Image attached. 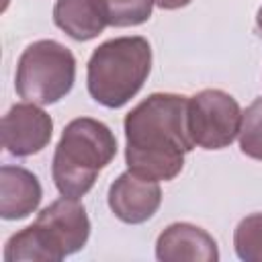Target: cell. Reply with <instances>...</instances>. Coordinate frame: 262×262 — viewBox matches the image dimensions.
<instances>
[{
  "instance_id": "cell-3",
  "label": "cell",
  "mask_w": 262,
  "mask_h": 262,
  "mask_svg": "<svg viewBox=\"0 0 262 262\" xmlns=\"http://www.w3.org/2000/svg\"><path fill=\"white\" fill-rule=\"evenodd\" d=\"M90 237V219L80 199L61 196L43 207L33 225L16 231L4 246L6 262H59L80 252Z\"/></svg>"
},
{
  "instance_id": "cell-5",
  "label": "cell",
  "mask_w": 262,
  "mask_h": 262,
  "mask_svg": "<svg viewBox=\"0 0 262 262\" xmlns=\"http://www.w3.org/2000/svg\"><path fill=\"white\" fill-rule=\"evenodd\" d=\"M76 80L74 53L53 39H39L27 45L16 63V94L39 106L55 104L70 94Z\"/></svg>"
},
{
  "instance_id": "cell-7",
  "label": "cell",
  "mask_w": 262,
  "mask_h": 262,
  "mask_svg": "<svg viewBox=\"0 0 262 262\" xmlns=\"http://www.w3.org/2000/svg\"><path fill=\"white\" fill-rule=\"evenodd\" d=\"M2 147L14 158L43 151L53 135V119L35 102H18L2 117Z\"/></svg>"
},
{
  "instance_id": "cell-11",
  "label": "cell",
  "mask_w": 262,
  "mask_h": 262,
  "mask_svg": "<svg viewBox=\"0 0 262 262\" xmlns=\"http://www.w3.org/2000/svg\"><path fill=\"white\" fill-rule=\"evenodd\" d=\"M53 23L74 41L96 39L111 27L104 0H55Z\"/></svg>"
},
{
  "instance_id": "cell-14",
  "label": "cell",
  "mask_w": 262,
  "mask_h": 262,
  "mask_svg": "<svg viewBox=\"0 0 262 262\" xmlns=\"http://www.w3.org/2000/svg\"><path fill=\"white\" fill-rule=\"evenodd\" d=\"M111 27H137L149 20L154 0H104Z\"/></svg>"
},
{
  "instance_id": "cell-15",
  "label": "cell",
  "mask_w": 262,
  "mask_h": 262,
  "mask_svg": "<svg viewBox=\"0 0 262 262\" xmlns=\"http://www.w3.org/2000/svg\"><path fill=\"white\" fill-rule=\"evenodd\" d=\"M192 0H154V4L162 10H176V8H184L188 6Z\"/></svg>"
},
{
  "instance_id": "cell-8",
  "label": "cell",
  "mask_w": 262,
  "mask_h": 262,
  "mask_svg": "<svg viewBox=\"0 0 262 262\" xmlns=\"http://www.w3.org/2000/svg\"><path fill=\"white\" fill-rule=\"evenodd\" d=\"M106 201L117 219L129 225H139L151 219L160 209L162 188L160 182L127 170L108 186Z\"/></svg>"
},
{
  "instance_id": "cell-16",
  "label": "cell",
  "mask_w": 262,
  "mask_h": 262,
  "mask_svg": "<svg viewBox=\"0 0 262 262\" xmlns=\"http://www.w3.org/2000/svg\"><path fill=\"white\" fill-rule=\"evenodd\" d=\"M256 27H258V31L262 35V6L258 8V14H256Z\"/></svg>"
},
{
  "instance_id": "cell-13",
  "label": "cell",
  "mask_w": 262,
  "mask_h": 262,
  "mask_svg": "<svg viewBox=\"0 0 262 262\" xmlns=\"http://www.w3.org/2000/svg\"><path fill=\"white\" fill-rule=\"evenodd\" d=\"M237 139L244 156L262 162V96L246 106V111H242Z\"/></svg>"
},
{
  "instance_id": "cell-10",
  "label": "cell",
  "mask_w": 262,
  "mask_h": 262,
  "mask_svg": "<svg viewBox=\"0 0 262 262\" xmlns=\"http://www.w3.org/2000/svg\"><path fill=\"white\" fill-rule=\"evenodd\" d=\"M43 199L39 178L23 168L4 164L0 168V217L6 221L25 219L37 211Z\"/></svg>"
},
{
  "instance_id": "cell-9",
  "label": "cell",
  "mask_w": 262,
  "mask_h": 262,
  "mask_svg": "<svg viewBox=\"0 0 262 262\" xmlns=\"http://www.w3.org/2000/svg\"><path fill=\"white\" fill-rule=\"evenodd\" d=\"M156 258L160 262H217L219 248L211 233L203 227L178 221L168 225L156 242Z\"/></svg>"
},
{
  "instance_id": "cell-6",
  "label": "cell",
  "mask_w": 262,
  "mask_h": 262,
  "mask_svg": "<svg viewBox=\"0 0 262 262\" xmlns=\"http://www.w3.org/2000/svg\"><path fill=\"white\" fill-rule=\"evenodd\" d=\"M242 125L237 100L219 88H205L188 98V131L194 145L223 149L233 143Z\"/></svg>"
},
{
  "instance_id": "cell-4",
  "label": "cell",
  "mask_w": 262,
  "mask_h": 262,
  "mask_svg": "<svg viewBox=\"0 0 262 262\" xmlns=\"http://www.w3.org/2000/svg\"><path fill=\"white\" fill-rule=\"evenodd\" d=\"M151 72V45L145 37H115L98 45L86 68L90 96L106 106H125Z\"/></svg>"
},
{
  "instance_id": "cell-12",
  "label": "cell",
  "mask_w": 262,
  "mask_h": 262,
  "mask_svg": "<svg viewBox=\"0 0 262 262\" xmlns=\"http://www.w3.org/2000/svg\"><path fill=\"white\" fill-rule=\"evenodd\" d=\"M233 248L244 262H262V213L246 215L233 231Z\"/></svg>"
},
{
  "instance_id": "cell-2",
  "label": "cell",
  "mask_w": 262,
  "mask_h": 262,
  "mask_svg": "<svg viewBox=\"0 0 262 262\" xmlns=\"http://www.w3.org/2000/svg\"><path fill=\"white\" fill-rule=\"evenodd\" d=\"M117 137L98 119L78 117L63 127L55 145L51 176L61 196L82 199L115 160Z\"/></svg>"
},
{
  "instance_id": "cell-1",
  "label": "cell",
  "mask_w": 262,
  "mask_h": 262,
  "mask_svg": "<svg viewBox=\"0 0 262 262\" xmlns=\"http://www.w3.org/2000/svg\"><path fill=\"white\" fill-rule=\"evenodd\" d=\"M127 168L156 182L174 180L184 168V156L196 145L188 131V98L154 92L125 117Z\"/></svg>"
}]
</instances>
